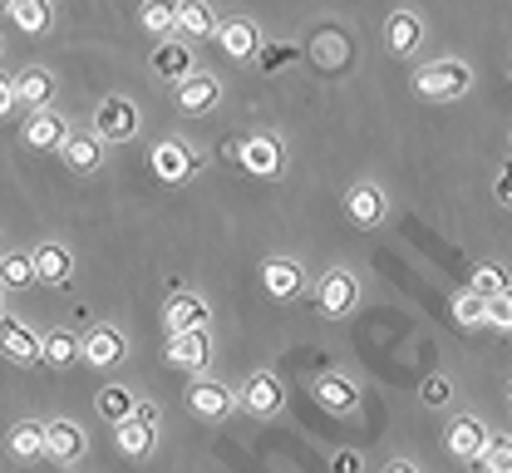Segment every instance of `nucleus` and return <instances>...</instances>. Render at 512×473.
Masks as SVG:
<instances>
[{"instance_id":"nucleus-1","label":"nucleus","mask_w":512,"mask_h":473,"mask_svg":"<svg viewBox=\"0 0 512 473\" xmlns=\"http://www.w3.org/2000/svg\"><path fill=\"white\" fill-rule=\"evenodd\" d=\"M468 84H473V69L463 65V60H434V65H424L414 74V94H424V99H463L468 94Z\"/></svg>"},{"instance_id":"nucleus-2","label":"nucleus","mask_w":512,"mask_h":473,"mask_svg":"<svg viewBox=\"0 0 512 473\" xmlns=\"http://www.w3.org/2000/svg\"><path fill=\"white\" fill-rule=\"evenodd\" d=\"M138 129H143V119H138V104H133V99H124V94L99 99V109H94V134L104 138V143H128Z\"/></svg>"},{"instance_id":"nucleus-3","label":"nucleus","mask_w":512,"mask_h":473,"mask_svg":"<svg viewBox=\"0 0 512 473\" xmlns=\"http://www.w3.org/2000/svg\"><path fill=\"white\" fill-rule=\"evenodd\" d=\"M153 434H158V409H153V405H138L128 419H119V424H114V439H119V449H124L128 459L153 454Z\"/></svg>"},{"instance_id":"nucleus-4","label":"nucleus","mask_w":512,"mask_h":473,"mask_svg":"<svg viewBox=\"0 0 512 473\" xmlns=\"http://www.w3.org/2000/svg\"><path fill=\"white\" fill-rule=\"evenodd\" d=\"M281 385H276V375H266V370H256V375H247L242 380V390H237V405L247 409V414H256V419H271L276 409H281Z\"/></svg>"},{"instance_id":"nucleus-5","label":"nucleus","mask_w":512,"mask_h":473,"mask_svg":"<svg viewBox=\"0 0 512 473\" xmlns=\"http://www.w3.org/2000/svg\"><path fill=\"white\" fill-rule=\"evenodd\" d=\"M163 326L168 336H188V331H207V306L192 291H173V301L163 306Z\"/></svg>"},{"instance_id":"nucleus-6","label":"nucleus","mask_w":512,"mask_h":473,"mask_svg":"<svg viewBox=\"0 0 512 473\" xmlns=\"http://www.w3.org/2000/svg\"><path fill=\"white\" fill-rule=\"evenodd\" d=\"M153 173L163 178V183H183L197 173V153H192L188 143H178V138H163L158 148H153Z\"/></svg>"},{"instance_id":"nucleus-7","label":"nucleus","mask_w":512,"mask_h":473,"mask_svg":"<svg viewBox=\"0 0 512 473\" xmlns=\"http://www.w3.org/2000/svg\"><path fill=\"white\" fill-rule=\"evenodd\" d=\"M444 439H448V449H453V459H478V454L488 449V429H483L473 414H453Z\"/></svg>"},{"instance_id":"nucleus-8","label":"nucleus","mask_w":512,"mask_h":473,"mask_svg":"<svg viewBox=\"0 0 512 473\" xmlns=\"http://www.w3.org/2000/svg\"><path fill=\"white\" fill-rule=\"evenodd\" d=\"M173 99H178L183 114H207V109H217L222 84H217L212 74H188L183 84H173Z\"/></svg>"},{"instance_id":"nucleus-9","label":"nucleus","mask_w":512,"mask_h":473,"mask_svg":"<svg viewBox=\"0 0 512 473\" xmlns=\"http://www.w3.org/2000/svg\"><path fill=\"white\" fill-rule=\"evenodd\" d=\"M207 355H212V336L207 331H188V336H168V365L173 370H207Z\"/></svg>"},{"instance_id":"nucleus-10","label":"nucleus","mask_w":512,"mask_h":473,"mask_svg":"<svg viewBox=\"0 0 512 473\" xmlns=\"http://www.w3.org/2000/svg\"><path fill=\"white\" fill-rule=\"evenodd\" d=\"M350 306H355V271L330 267L320 276V311L325 316H345Z\"/></svg>"},{"instance_id":"nucleus-11","label":"nucleus","mask_w":512,"mask_h":473,"mask_svg":"<svg viewBox=\"0 0 512 473\" xmlns=\"http://www.w3.org/2000/svg\"><path fill=\"white\" fill-rule=\"evenodd\" d=\"M25 143H30V148H40V153L64 148V143H69V124H64L55 109H35V114L25 119Z\"/></svg>"},{"instance_id":"nucleus-12","label":"nucleus","mask_w":512,"mask_h":473,"mask_svg":"<svg viewBox=\"0 0 512 473\" xmlns=\"http://www.w3.org/2000/svg\"><path fill=\"white\" fill-rule=\"evenodd\" d=\"M384 45H389L394 55H414V50L424 45V20H419L414 10H394V15L384 20Z\"/></svg>"},{"instance_id":"nucleus-13","label":"nucleus","mask_w":512,"mask_h":473,"mask_svg":"<svg viewBox=\"0 0 512 473\" xmlns=\"http://www.w3.org/2000/svg\"><path fill=\"white\" fill-rule=\"evenodd\" d=\"M79 355H84L89 365L109 370V365H119V360H124V336H119L114 326H94L89 336L79 340Z\"/></svg>"},{"instance_id":"nucleus-14","label":"nucleus","mask_w":512,"mask_h":473,"mask_svg":"<svg viewBox=\"0 0 512 473\" xmlns=\"http://www.w3.org/2000/svg\"><path fill=\"white\" fill-rule=\"evenodd\" d=\"M345 207H350V222L355 227H380L384 212H389V198H384V188H375V183H360V188H350Z\"/></svg>"},{"instance_id":"nucleus-15","label":"nucleus","mask_w":512,"mask_h":473,"mask_svg":"<svg viewBox=\"0 0 512 473\" xmlns=\"http://www.w3.org/2000/svg\"><path fill=\"white\" fill-rule=\"evenodd\" d=\"M188 405H192V414H202V419H227L232 405H237V395H232L227 385H217V380H197L188 390Z\"/></svg>"},{"instance_id":"nucleus-16","label":"nucleus","mask_w":512,"mask_h":473,"mask_svg":"<svg viewBox=\"0 0 512 473\" xmlns=\"http://www.w3.org/2000/svg\"><path fill=\"white\" fill-rule=\"evenodd\" d=\"M217 45L232 55V60H256V50H261V35H256V25L252 20H222L217 25Z\"/></svg>"},{"instance_id":"nucleus-17","label":"nucleus","mask_w":512,"mask_h":473,"mask_svg":"<svg viewBox=\"0 0 512 473\" xmlns=\"http://www.w3.org/2000/svg\"><path fill=\"white\" fill-rule=\"evenodd\" d=\"M0 355L15 360V365H35V360H40V336L25 331L20 321H5V316H0Z\"/></svg>"},{"instance_id":"nucleus-18","label":"nucleus","mask_w":512,"mask_h":473,"mask_svg":"<svg viewBox=\"0 0 512 473\" xmlns=\"http://www.w3.org/2000/svg\"><path fill=\"white\" fill-rule=\"evenodd\" d=\"M237 163H242L247 173H256V178H276V173H281V143H276V138H266V134L247 138Z\"/></svg>"},{"instance_id":"nucleus-19","label":"nucleus","mask_w":512,"mask_h":473,"mask_svg":"<svg viewBox=\"0 0 512 473\" xmlns=\"http://www.w3.org/2000/svg\"><path fill=\"white\" fill-rule=\"evenodd\" d=\"M45 454H50V459H60V464H74V459L84 454V429H79L74 419H55V424H45Z\"/></svg>"},{"instance_id":"nucleus-20","label":"nucleus","mask_w":512,"mask_h":473,"mask_svg":"<svg viewBox=\"0 0 512 473\" xmlns=\"http://www.w3.org/2000/svg\"><path fill=\"white\" fill-rule=\"evenodd\" d=\"M30 262H35V281H50V286H64L69 271H74V257L64 252L60 242H40L30 252Z\"/></svg>"},{"instance_id":"nucleus-21","label":"nucleus","mask_w":512,"mask_h":473,"mask_svg":"<svg viewBox=\"0 0 512 473\" xmlns=\"http://www.w3.org/2000/svg\"><path fill=\"white\" fill-rule=\"evenodd\" d=\"M261 281H266V291H271L276 301H291V296H301V286H306V271H301V262H286V257H276V262H266Z\"/></svg>"},{"instance_id":"nucleus-22","label":"nucleus","mask_w":512,"mask_h":473,"mask_svg":"<svg viewBox=\"0 0 512 473\" xmlns=\"http://www.w3.org/2000/svg\"><path fill=\"white\" fill-rule=\"evenodd\" d=\"M10 89H15V99H20V104L45 109V104H50V94H55V79H50V69H20V74L10 79Z\"/></svg>"},{"instance_id":"nucleus-23","label":"nucleus","mask_w":512,"mask_h":473,"mask_svg":"<svg viewBox=\"0 0 512 473\" xmlns=\"http://www.w3.org/2000/svg\"><path fill=\"white\" fill-rule=\"evenodd\" d=\"M99 143H104L99 134H69L64 163H69L74 173H99V163H104V148H99Z\"/></svg>"},{"instance_id":"nucleus-24","label":"nucleus","mask_w":512,"mask_h":473,"mask_svg":"<svg viewBox=\"0 0 512 473\" xmlns=\"http://www.w3.org/2000/svg\"><path fill=\"white\" fill-rule=\"evenodd\" d=\"M153 74L168 79V84H183L192 74V50L188 45H158L153 50Z\"/></svg>"},{"instance_id":"nucleus-25","label":"nucleus","mask_w":512,"mask_h":473,"mask_svg":"<svg viewBox=\"0 0 512 473\" xmlns=\"http://www.w3.org/2000/svg\"><path fill=\"white\" fill-rule=\"evenodd\" d=\"M178 30H183L188 40H207V35H217L212 5H207V0H178Z\"/></svg>"},{"instance_id":"nucleus-26","label":"nucleus","mask_w":512,"mask_h":473,"mask_svg":"<svg viewBox=\"0 0 512 473\" xmlns=\"http://www.w3.org/2000/svg\"><path fill=\"white\" fill-rule=\"evenodd\" d=\"M311 60H316L320 69L350 65V40H345L340 30H325V35H316V40H311Z\"/></svg>"},{"instance_id":"nucleus-27","label":"nucleus","mask_w":512,"mask_h":473,"mask_svg":"<svg viewBox=\"0 0 512 473\" xmlns=\"http://www.w3.org/2000/svg\"><path fill=\"white\" fill-rule=\"evenodd\" d=\"M10 20H15V30H20V35H45L55 15H50V0H15Z\"/></svg>"},{"instance_id":"nucleus-28","label":"nucleus","mask_w":512,"mask_h":473,"mask_svg":"<svg viewBox=\"0 0 512 473\" xmlns=\"http://www.w3.org/2000/svg\"><path fill=\"white\" fill-rule=\"evenodd\" d=\"M316 400L330 409V414H350V409H355V385L340 380V375H325L316 385Z\"/></svg>"},{"instance_id":"nucleus-29","label":"nucleus","mask_w":512,"mask_h":473,"mask_svg":"<svg viewBox=\"0 0 512 473\" xmlns=\"http://www.w3.org/2000/svg\"><path fill=\"white\" fill-rule=\"evenodd\" d=\"M453 321L463 326V331H478V326H488V301L468 286V291H458L453 296Z\"/></svg>"},{"instance_id":"nucleus-30","label":"nucleus","mask_w":512,"mask_h":473,"mask_svg":"<svg viewBox=\"0 0 512 473\" xmlns=\"http://www.w3.org/2000/svg\"><path fill=\"white\" fill-rule=\"evenodd\" d=\"M10 454H15V459H35V454H45V424L20 419V424L10 429Z\"/></svg>"},{"instance_id":"nucleus-31","label":"nucleus","mask_w":512,"mask_h":473,"mask_svg":"<svg viewBox=\"0 0 512 473\" xmlns=\"http://www.w3.org/2000/svg\"><path fill=\"white\" fill-rule=\"evenodd\" d=\"M143 30L158 40L168 30H178V0H143Z\"/></svg>"},{"instance_id":"nucleus-32","label":"nucleus","mask_w":512,"mask_h":473,"mask_svg":"<svg viewBox=\"0 0 512 473\" xmlns=\"http://www.w3.org/2000/svg\"><path fill=\"white\" fill-rule=\"evenodd\" d=\"M74 355H79V340L64 336V331H50V336L40 340V360H45V365H55V370L74 365Z\"/></svg>"},{"instance_id":"nucleus-33","label":"nucleus","mask_w":512,"mask_h":473,"mask_svg":"<svg viewBox=\"0 0 512 473\" xmlns=\"http://www.w3.org/2000/svg\"><path fill=\"white\" fill-rule=\"evenodd\" d=\"M0 286H10V291H25V286H35V262H30V257H20V252L0 257Z\"/></svg>"},{"instance_id":"nucleus-34","label":"nucleus","mask_w":512,"mask_h":473,"mask_svg":"<svg viewBox=\"0 0 512 473\" xmlns=\"http://www.w3.org/2000/svg\"><path fill=\"white\" fill-rule=\"evenodd\" d=\"M133 409H138V400L128 395L124 385H109V390H99V414H109L114 424H119V419H128Z\"/></svg>"},{"instance_id":"nucleus-35","label":"nucleus","mask_w":512,"mask_h":473,"mask_svg":"<svg viewBox=\"0 0 512 473\" xmlns=\"http://www.w3.org/2000/svg\"><path fill=\"white\" fill-rule=\"evenodd\" d=\"M478 464H483V473H512V439H488Z\"/></svg>"},{"instance_id":"nucleus-36","label":"nucleus","mask_w":512,"mask_h":473,"mask_svg":"<svg viewBox=\"0 0 512 473\" xmlns=\"http://www.w3.org/2000/svg\"><path fill=\"white\" fill-rule=\"evenodd\" d=\"M296 55H301L296 45H261V50H256V69H261V74H276V69L291 65Z\"/></svg>"},{"instance_id":"nucleus-37","label":"nucleus","mask_w":512,"mask_h":473,"mask_svg":"<svg viewBox=\"0 0 512 473\" xmlns=\"http://www.w3.org/2000/svg\"><path fill=\"white\" fill-rule=\"evenodd\" d=\"M488 326H493V331H503V336H512V291L488 296Z\"/></svg>"},{"instance_id":"nucleus-38","label":"nucleus","mask_w":512,"mask_h":473,"mask_svg":"<svg viewBox=\"0 0 512 473\" xmlns=\"http://www.w3.org/2000/svg\"><path fill=\"white\" fill-rule=\"evenodd\" d=\"M473 291L488 301V296H498V291H508V271L503 267H478L473 271Z\"/></svg>"},{"instance_id":"nucleus-39","label":"nucleus","mask_w":512,"mask_h":473,"mask_svg":"<svg viewBox=\"0 0 512 473\" xmlns=\"http://www.w3.org/2000/svg\"><path fill=\"white\" fill-rule=\"evenodd\" d=\"M424 405H429V409H444L448 405V380H444V375H429V380H424Z\"/></svg>"},{"instance_id":"nucleus-40","label":"nucleus","mask_w":512,"mask_h":473,"mask_svg":"<svg viewBox=\"0 0 512 473\" xmlns=\"http://www.w3.org/2000/svg\"><path fill=\"white\" fill-rule=\"evenodd\" d=\"M493 198H498V203L512 212V163L503 168V173H498V178H493Z\"/></svg>"},{"instance_id":"nucleus-41","label":"nucleus","mask_w":512,"mask_h":473,"mask_svg":"<svg viewBox=\"0 0 512 473\" xmlns=\"http://www.w3.org/2000/svg\"><path fill=\"white\" fill-rule=\"evenodd\" d=\"M335 473H360V454H335Z\"/></svg>"},{"instance_id":"nucleus-42","label":"nucleus","mask_w":512,"mask_h":473,"mask_svg":"<svg viewBox=\"0 0 512 473\" xmlns=\"http://www.w3.org/2000/svg\"><path fill=\"white\" fill-rule=\"evenodd\" d=\"M10 104H15V89H10V79H0V114H10Z\"/></svg>"},{"instance_id":"nucleus-43","label":"nucleus","mask_w":512,"mask_h":473,"mask_svg":"<svg viewBox=\"0 0 512 473\" xmlns=\"http://www.w3.org/2000/svg\"><path fill=\"white\" fill-rule=\"evenodd\" d=\"M384 473H419V469H414L409 459H394V464H389V469H384Z\"/></svg>"},{"instance_id":"nucleus-44","label":"nucleus","mask_w":512,"mask_h":473,"mask_svg":"<svg viewBox=\"0 0 512 473\" xmlns=\"http://www.w3.org/2000/svg\"><path fill=\"white\" fill-rule=\"evenodd\" d=\"M0 10H15V0H0Z\"/></svg>"},{"instance_id":"nucleus-45","label":"nucleus","mask_w":512,"mask_h":473,"mask_svg":"<svg viewBox=\"0 0 512 473\" xmlns=\"http://www.w3.org/2000/svg\"><path fill=\"white\" fill-rule=\"evenodd\" d=\"M508 79H512V69H508Z\"/></svg>"}]
</instances>
